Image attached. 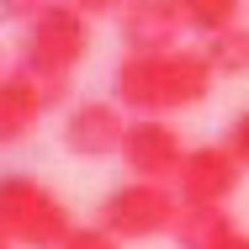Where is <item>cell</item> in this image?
<instances>
[{
    "mask_svg": "<svg viewBox=\"0 0 249 249\" xmlns=\"http://www.w3.org/2000/svg\"><path fill=\"white\" fill-rule=\"evenodd\" d=\"M212 85H217V74H212L201 48L122 53L117 69H111V90H117L111 101L133 117H170V111L201 106L212 96Z\"/></svg>",
    "mask_w": 249,
    "mask_h": 249,
    "instance_id": "obj_1",
    "label": "cell"
},
{
    "mask_svg": "<svg viewBox=\"0 0 249 249\" xmlns=\"http://www.w3.org/2000/svg\"><path fill=\"white\" fill-rule=\"evenodd\" d=\"M0 228L11 233L16 249H64L80 223L53 186H43L37 175L5 170L0 175Z\"/></svg>",
    "mask_w": 249,
    "mask_h": 249,
    "instance_id": "obj_2",
    "label": "cell"
},
{
    "mask_svg": "<svg viewBox=\"0 0 249 249\" xmlns=\"http://www.w3.org/2000/svg\"><path fill=\"white\" fill-rule=\"evenodd\" d=\"M96 48L90 16H80L69 0H53L48 11L21 32V69L37 80H74V69Z\"/></svg>",
    "mask_w": 249,
    "mask_h": 249,
    "instance_id": "obj_3",
    "label": "cell"
},
{
    "mask_svg": "<svg viewBox=\"0 0 249 249\" xmlns=\"http://www.w3.org/2000/svg\"><path fill=\"white\" fill-rule=\"evenodd\" d=\"M180 223V196L175 186H154V180H122L101 196L96 228H106L117 244L122 239H159V233H175Z\"/></svg>",
    "mask_w": 249,
    "mask_h": 249,
    "instance_id": "obj_4",
    "label": "cell"
},
{
    "mask_svg": "<svg viewBox=\"0 0 249 249\" xmlns=\"http://www.w3.org/2000/svg\"><path fill=\"white\" fill-rule=\"evenodd\" d=\"M186 143L180 133L170 127V117H127V133H122V164H127V180H154V186H175L180 164H186Z\"/></svg>",
    "mask_w": 249,
    "mask_h": 249,
    "instance_id": "obj_5",
    "label": "cell"
},
{
    "mask_svg": "<svg viewBox=\"0 0 249 249\" xmlns=\"http://www.w3.org/2000/svg\"><path fill=\"white\" fill-rule=\"evenodd\" d=\"M244 186V164L223 143H196L186 154L180 175H175V196L180 207H228Z\"/></svg>",
    "mask_w": 249,
    "mask_h": 249,
    "instance_id": "obj_6",
    "label": "cell"
},
{
    "mask_svg": "<svg viewBox=\"0 0 249 249\" xmlns=\"http://www.w3.org/2000/svg\"><path fill=\"white\" fill-rule=\"evenodd\" d=\"M122 133H127V117L117 101H74L64 111V149L74 159H106V154H122Z\"/></svg>",
    "mask_w": 249,
    "mask_h": 249,
    "instance_id": "obj_7",
    "label": "cell"
},
{
    "mask_svg": "<svg viewBox=\"0 0 249 249\" xmlns=\"http://www.w3.org/2000/svg\"><path fill=\"white\" fill-rule=\"evenodd\" d=\"M180 5L175 0H127L117 16L122 48L127 53H170L180 43Z\"/></svg>",
    "mask_w": 249,
    "mask_h": 249,
    "instance_id": "obj_8",
    "label": "cell"
},
{
    "mask_svg": "<svg viewBox=\"0 0 249 249\" xmlns=\"http://www.w3.org/2000/svg\"><path fill=\"white\" fill-rule=\"evenodd\" d=\"M48 117V101L37 90V80L16 64V69H5V80H0V149H11V143H27L32 138V127Z\"/></svg>",
    "mask_w": 249,
    "mask_h": 249,
    "instance_id": "obj_9",
    "label": "cell"
},
{
    "mask_svg": "<svg viewBox=\"0 0 249 249\" xmlns=\"http://www.w3.org/2000/svg\"><path fill=\"white\" fill-rule=\"evenodd\" d=\"M228 233H239L228 207H180V223H175V244L180 249H217Z\"/></svg>",
    "mask_w": 249,
    "mask_h": 249,
    "instance_id": "obj_10",
    "label": "cell"
},
{
    "mask_svg": "<svg viewBox=\"0 0 249 249\" xmlns=\"http://www.w3.org/2000/svg\"><path fill=\"white\" fill-rule=\"evenodd\" d=\"M180 5V21L201 32V37H223V32H233L239 27V11H244V0H175Z\"/></svg>",
    "mask_w": 249,
    "mask_h": 249,
    "instance_id": "obj_11",
    "label": "cell"
},
{
    "mask_svg": "<svg viewBox=\"0 0 249 249\" xmlns=\"http://www.w3.org/2000/svg\"><path fill=\"white\" fill-rule=\"evenodd\" d=\"M201 53H207V64H212L217 80L249 74V27H233V32H223V37H207Z\"/></svg>",
    "mask_w": 249,
    "mask_h": 249,
    "instance_id": "obj_12",
    "label": "cell"
},
{
    "mask_svg": "<svg viewBox=\"0 0 249 249\" xmlns=\"http://www.w3.org/2000/svg\"><path fill=\"white\" fill-rule=\"evenodd\" d=\"M48 5L53 0H0V21H5V27H32Z\"/></svg>",
    "mask_w": 249,
    "mask_h": 249,
    "instance_id": "obj_13",
    "label": "cell"
},
{
    "mask_svg": "<svg viewBox=\"0 0 249 249\" xmlns=\"http://www.w3.org/2000/svg\"><path fill=\"white\" fill-rule=\"evenodd\" d=\"M223 149H228V154H233V159L249 170V106L233 117V122H228V138H223Z\"/></svg>",
    "mask_w": 249,
    "mask_h": 249,
    "instance_id": "obj_14",
    "label": "cell"
},
{
    "mask_svg": "<svg viewBox=\"0 0 249 249\" xmlns=\"http://www.w3.org/2000/svg\"><path fill=\"white\" fill-rule=\"evenodd\" d=\"M64 249H122V244H117V239H111L106 228H74Z\"/></svg>",
    "mask_w": 249,
    "mask_h": 249,
    "instance_id": "obj_15",
    "label": "cell"
},
{
    "mask_svg": "<svg viewBox=\"0 0 249 249\" xmlns=\"http://www.w3.org/2000/svg\"><path fill=\"white\" fill-rule=\"evenodd\" d=\"M80 16H90V21H101V16H122V5L127 0H69Z\"/></svg>",
    "mask_w": 249,
    "mask_h": 249,
    "instance_id": "obj_16",
    "label": "cell"
},
{
    "mask_svg": "<svg viewBox=\"0 0 249 249\" xmlns=\"http://www.w3.org/2000/svg\"><path fill=\"white\" fill-rule=\"evenodd\" d=\"M217 249H249V233H244V228H239V233H228V239H223V244H217Z\"/></svg>",
    "mask_w": 249,
    "mask_h": 249,
    "instance_id": "obj_17",
    "label": "cell"
},
{
    "mask_svg": "<svg viewBox=\"0 0 249 249\" xmlns=\"http://www.w3.org/2000/svg\"><path fill=\"white\" fill-rule=\"evenodd\" d=\"M0 249H16V244H11V233H5V228H0Z\"/></svg>",
    "mask_w": 249,
    "mask_h": 249,
    "instance_id": "obj_18",
    "label": "cell"
},
{
    "mask_svg": "<svg viewBox=\"0 0 249 249\" xmlns=\"http://www.w3.org/2000/svg\"><path fill=\"white\" fill-rule=\"evenodd\" d=\"M0 80H5V64H0Z\"/></svg>",
    "mask_w": 249,
    "mask_h": 249,
    "instance_id": "obj_19",
    "label": "cell"
}]
</instances>
